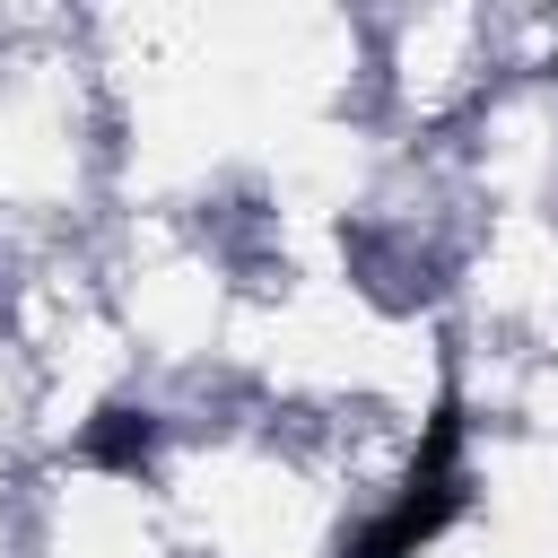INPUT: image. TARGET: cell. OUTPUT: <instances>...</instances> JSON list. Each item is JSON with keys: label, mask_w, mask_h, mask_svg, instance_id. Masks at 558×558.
I'll list each match as a JSON object with an SVG mask.
<instances>
[{"label": "cell", "mask_w": 558, "mask_h": 558, "mask_svg": "<svg viewBox=\"0 0 558 558\" xmlns=\"http://www.w3.org/2000/svg\"><path fill=\"white\" fill-rule=\"evenodd\" d=\"M453 453H462V401L445 392L436 418H427V445H418V462H410V480H401V497H392V514H375L366 532H349L340 558H418V549L462 514V471H453Z\"/></svg>", "instance_id": "cell-1"}, {"label": "cell", "mask_w": 558, "mask_h": 558, "mask_svg": "<svg viewBox=\"0 0 558 558\" xmlns=\"http://www.w3.org/2000/svg\"><path fill=\"white\" fill-rule=\"evenodd\" d=\"M148 445H157V418H148V410H105V418H87V462H105V471H148Z\"/></svg>", "instance_id": "cell-2"}]
</instances>
